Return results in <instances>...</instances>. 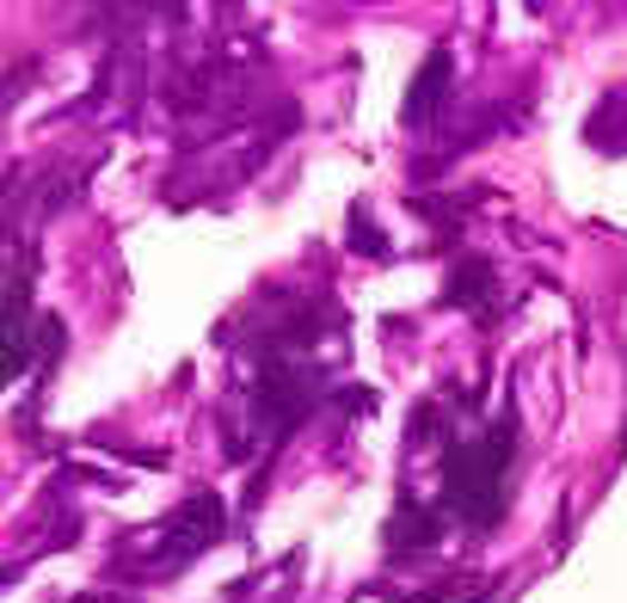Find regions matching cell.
Instances as JSON below:
<instances>
[{
	"label": "cell",
	"instance_id": "6da1fadb",
	"mask_svg": "<svg viewBox=\"0 0 627 603\" xmlns=\"http://www.w3.org/2000/svg\"><path fill=\"white\" fill-rule=\"evenodd\" d=\"M505 462H510V425H493L486 438L449 450V462H443V493H449V511H462L467 530H486V523L498 517Z\"/></svg>",
	"mask_w": 627,
	"mask_h": 603
},
{
	"label": "cell",
	"instance_id": "7a4b0ae2",
	"mask_svg": "<svg viewBox=\"0 0 627 603\" xmlns=\"http://www.w3.org/2000/svg\"><path fill=\"white\" fill-rule=\"evenodd\" d=\"M222 542V499L215 493H191L185 505L166 517V530L154 536V554H148V573H179L185 561H198L203 549Z\"/></svg>",
	"mask_w": 627,
	"mask_h": 603
},
{
	"label": "cell",
	"instance_id": "3957f363",
	"mask_svg": "<svg viewBox=\"0 0 627 603\" xmlns=\"http://www.w3.org/2000/svg\"><path fill=\"white\" fill-rule=\"evenodd\" d=\"M449 74H455V56L443 50H425V62H418V74H413V87H406V105H401V123L406 130H431L437 123V105H443V93H449Z\"/></svg>",
	"mask_w": 627,
	"mask_h": 603
},
{
	"label": "cell",
	"instance_id": "277c9868",
	"mask_svg": "<svg viewBox=\"0 0 627 603\" xmlns=\"http://www.w3.org/2000/svg\"><path fill=\"white\" fill-rule=\"evenodd\" d=\"M486 290H493V271L486 265H462V278H449V295L455 302H467V309H481Z\"/></svg>",
	"mask_w": 627,
	"mask_h": 603
},
{
	"label": "cell",
	"instance_id": "5b68a950",
	"mask_svg": "<svg viewBox=\"0 0 627 603\" xmlns=\"http://www.w3.org/2000/svg\"><path fill=\"white\" fill-rule=\"evenodd\" d=\"M351 247H363V253H387V241L375 234L370 210H357V215H351Z\"/></svg>",
	"mask_w": 627,
	"mask_h": 603
}]
</instances>
